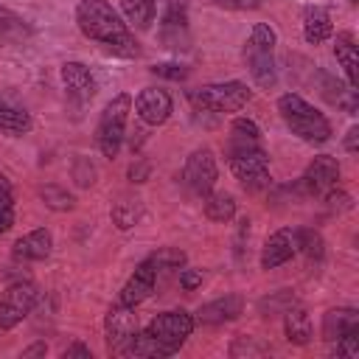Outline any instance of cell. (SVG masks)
I'll use <instances>...</instances> for the list:
<instances>
[{
	"label": "cell",
	"instance_id": "1",
	"mask_svg": "<svg viewBox=\"0 0 359 359\" xmlns=\"http://www.w3.org/2000/svg\"><path fill=\"white\" fill-rule=\"evenodd\" d=\"M76 25L90 42H95L98 48H104L112 56H121V59L140 56L135 31L107 0H79L76 3Z\"/></svg>",
	"mask_w": 359,
	"mask_h": 359
},
{
	"label": "cell",
	"instance_id": "2",
	"mask_svg": "<svg viewBox=\"0 0 359 359\" xmlns=\"http://www.w3.org/2000/svg\"><path fill=\"white\" fill-rule=\"evenodd\" d=\"M194 328H196V320L185 309L163 311L143 331H135L115 351V356H146V359L174 356L185 345V339L194 334Z\"/></svg>",
	"mask_w": 359,
	"mask_h": 359
},
{
	"label": "cell",
	"instance_id": "3",
	"mask_svg": "<svg viewBox=\"0 0 359 359\" xmlns=\"http://www.w3.org/2000/svg\"><path fill=\"white\" fill-rule=\"evenodd\" d=\"M278 112H280L283 123L289 126V132L297 135L303 143L320 146V143H328L331 140V121L314 104H309L303 95L283 93L278 98Z\"/></svg>",
	"mask_w": 359,
	"mask_h": 359
},
{
	"label": "cell",
	"instance_id": "4",
	"mask_svg": "<svg viewBox=\"0 0 359 359\" xmlns=\"http://www.w3.org/2000/svg\"><path fill=\"white\" fill-rule=\"evenodd\" d=\"M275 45H278V34L269 22H255L244 42V62L250 67V76L264 90L275 87V81H278Z\"/></svg>",
	"mask_w": 359,
	"mask_h": 359
},
{
	"label": "cell",
	"instance_id": "5",
	"mask_svg": "<svg viewBox=\"0 0 359 359\" xmlns=\"http://www.w3.org/2000/svg\"><path fill=\"white\" fill-rule=\"evenodd\" d=\"M250 98H252V90L244 81H216V84H205L188 93V101L194 104V109L213 112V115L238 112L247 107Z\"/></svg>",
	"mask_w": 359,
	"mask_h": 359
},
{
	"label": "cell",
	"instance_id": "6",
	"mask_svg": "<svg viewBox=\"0 0 359 359\" xmlns=\"http://www.w3.org/2000/svg\"><path fill=\"white\" fill-rule=\"evenodd\" d=\"M129 112H132V95L129 93H118L109 98V104L104 107L101 118H98V129H95V143L101 149L104 157H118L121 143L126 137V123H129Z\"/></svg>",
	"mask_w": 359,
	"mask_h": 359
},
{
	"label": "cell",
	"instance_id": "7",
	"mask_svg": "<svg viewBox=\"0 0 359 359\" xmlns=\"http://www.w3.org/2000/svg\"><path fill=\"white\" fill-rule=\"evenodd\" d=\"M227 163L238 185L250 194L269 188V157L264 146H247V149H227Z\"/></svg>",
	"mask_w": 359,
	"mask_h": 359
},
{
	"label": "cell",
	"instance_id": "8",
	"mask_svg": "<svg viewBox=\"0 0 359 359\" xmlns=\"http://www.w3.org/2000/svg\"><path fill=\"white\" fill-rule=\"evenodd\" d=\"M39 289L31 280H17L0 294V331H11L20 325L36 306Z\"/></svg>",
	"mask_w": 359,
	"mask_h": 359
},
{
	"label": "cell",
	"instance_id": "9",
	"mask_svg": "<svg viewBox=\"0 0 359 359\" xmlns=\"http://www.w3.org/2000/svg\"><path fill=\"white\" fill-rule=\"evenodd\" d=\"M182 180L185 185L196 194V196H205L213 191L216 180H219V163H216V154L213 149L202 146V149H194L185 160V168H182Z\"/></svg>",
	"mask_w": 359,
	"mask_h": 359
},
{
	"label": "cell",
	"instance_id": "10",
	"mask_svg": "<svg viewBox=\"0 0 359 359\" xmlns=\"http://www.w3.org/2000/svg\"><path fill=\"white\" fill-rule=\"evenodd\" d=\"M339 163H337V157H331V154H317L309 165H306V171H303V177H300V191L303 194H309V196H325L328 191H334L337 185H339Z\"/></svg>",
	"mask_w": 359,
	"mask_h": 359
},
{
	"label": "cell",
	"instance_id": "11",
	"mask_svg": "<svg viewBox=\"0 0 359 359\" xmlns=\"http://www.w3.org/2000/svg\"><path fill=\"white\" fill-rule=\"evenodd\" d=\"M157 272H160V269H157V264L151 261V255L143 258V261L135 266V272L126 278V283H123V289H121V294H118V303L137 309L143 300H149V297L154 294V286H157Z\"/></svg>",
	"mask_w": 359,
	"mask_h": 359
},
{
	"label": "cell",
	"instance_id": "12",
	"mask_svg": "<svg viewBox=\"0 0 359 359\" xmlns=\"http://www.w3.org/2000/svg\"><path fill=\"white\" fill-rule=\"evenodd\" d=\"M135 112L146 126H163L174 112V98L163 87H143L135 95Z\"/></svg>",
	"mask_w": 359,
	"mask_h": 359
},
{
	"label": "cell",
	"instance_id": "13",
	"mask_svg": "<svg viewBox=\"0 0 359 359\" xmlns=\"http://www.w3.org/2000/svg\"><path fill=\"white\" fill-rule=\"evenodd\" d=\"M137 331V314L132 306H123V303H112L107 317H104V334H107V348L109 353H115L132 334Z\"/></svg>",
	"mask_w": 359,
	"mask_h": 359
},
{
	"label": "cell",
	"instance_id": "14",
	"mask_svg": "<svg viewBox=\"0 0 359 359\" xmlns=\"http://www.w3.org/2000/svg\"><path fill=\"white\" fill-rule=\"evenodd\" d=\"M59 76H62L65 93H67L76 104H90V101L95 98L98 84H95V76L90 73V67H87L84 62H65L62 70H59Z\"/></svg>",
	"mask_w": 359,
	"mask_h": 359
},
{
	"label": "cell",
	"instance_id": "15",
	"mask_svg": "<svg viewBox=\"0 0 359 359\" xmlns=\"http://www.w3.org/2000/svg\"><path fill=\"white\" fill-rule=\"evenodd\" d=\"M163 39L168 48H185L188 39V0H165L163 11Z\"/></svg>",
	"mask_w": 359,
	"mask_h": 359
},
{
	"label": "cell",
	"instance_id": "16",
	"mask_svg": "<svg viewBox=\"0 0 359 359\" xmlns=\"http://www.w3.org/2000/svg\"><path fill=\"white\" fill-rule=\"evenodd\" d=\"M297 255V247H294V230L289 227H280L275 230L264 247H261V269H275L286 261H292Z\"/></svg>",
	"mask_w": 359,
	"mask_h": 359
},
{
	"label": "cell",
	"instance_id": "17",
	"mask_svg": "<svg viewBox=\"0 0 359 359\" xmlns=\"http://www.w3.org/2000/svg\"><path fill=\"white\" fill-rule=\"evenodd\" d=\"M244 311V300L241 294H224V297H216L210 303H205L199 311H196V323L202 325H222V323H233L238 320Z\"/></svg>",
	"mask_w": 359,
	"mask_h": 359
},
{
	"label": "cell",
	"instance_id": "18",
	"mask_svg": "<svg viewBox=\"0 0 359 359\" xmlns=\"http://www.w3.org/2000/svg\"><path fill=\"white\" fill-rule=\"evenodd\" d=\"M53 250V236L48 227H36L14 241V258L17 261H45Z\"/></svg>",
	"mask_w": 359,
	"mask_h": 359
},
{
	"label": "cell",
	"instance_id": "19",
	"mask_svg": "<svg viewBox=\"0 0 359 359\" xmlns=\"http://www.w3.org/2000/svg\"><path fill=\"white\" fill-rule=\"evenodd\" d=\"M334 56L348 79V84L356 90L359 87V45H356V36L351 31H339L337 39H334Z\"/></svg>",
	"mask_w": 359,
	"mask_h": 359
},
{
	"label": "cell",
	"instance_id": "20",
	"mask_svg": "<svg viewBox=\"0 0 359 359\" xmlns=\"http://www.w3.org/2000/svg\"><path fill=\"white\" fill-rule=\"evenodd\" d=\"M353 331H359V311L356 309L342 306V309H328L323 314V339L328 345L345 334H353Z\"/></svg>",
	"mask_w": 359,
	"mask_h": 359
},
{
	"label": "cell",
	"instance_id": "21",
	"mask_svg": "<svg viewBox=\"0 0 359 359\" xmlns=\"http://www.w3.org/2000/svg\"><path fill=\"white\" fill-rule=\"evenodd\" d=\"M283 334H286V339L292 345H300V348L311 342L314 328H311V317H309V311L303 306L294 303L292 309L283 311Z\"/></svg>",
	"mask_w": 359,
	"mask_h": 359
},
{
	"label": "cell",
	"instance_id": "22",
	"mask_svg": "<svg viewBox=\"0 0 359 359\" xmlns=\"http://www.w3.org/2000/svg\"><path fill=\"white\" fill-rule=\"evenodd\" d=\"M34 129V118L25 107H17L11 101H0V135L6 137H22Z\"/></svg>",
	"mask_w": 359,
	"mask_h": 359
},
{
	"label": "cell",
	"instance_id": "23",
	"mask_svg": "<svg viewBox=\"0 0 359 359\" xmlns=\"http://www.w3.org/2000/svg\"><path fill=\"white\" fill-rule=\"evenodd\" d=\"M334 25H331V14L323 6H309L303 11V39L309 45H320L325 39H331Z\"/></svg>",
	"mask_w": 359,
	"mask_h": 359
},
{
	"label": "cell",
	"instance_id": "24",
	"mask_svg": "<svg viewBox=\"0 0 359 359\" xmlns=\"http://www.w3.org/2000/svg\"><path fill=\"white\" fill-rule=\"evenodd\" d=\"M247 146H264L261 126L252 118H236L230 123V143H227V149H247Z\"/></svg>",
	"mask_w": 359,
	"mask_h": 359
},
{
	"label": "cell",
	"instance_id": "25",
	"mask_svg": "<svg viewBox=\"0 0 359 359\" xmlns=\"http://www.w3.org/2000/svg\"><path fill=\"white\" fill-rule=\"evenodd\" d=\"M202 205H205V216L210 222L224 224V222H230L236 216V196L227 194V191H210V194H205V202Z\"/></svg>",
	"mask_w": 359,
	"mask_h": 359
},
{
	"label": "cell",
	"instance_id": "26",
	"mask_svg": "<svg viewBox=\"0 0 359 359\" xmlns=\"http://www.w3.org/2000/svg\"><path fill=\"white\" fill-rule=\"evenodd\" d=\"M121 11H123V20L137 28V31H149L151 22H154V0H121Z\"/></svg>",
	"mask_w": 359,
	"mask_h": 359
},
{
	"label": "cell",
	"instance_id": "27",
	"mask_svg": "<svg viewBox=\"0 0 359 359\" xmlns=\"http://www.w3.org/2000/svg\"><path fill=\"white\" fill-rule=\"evenodd\" d=\"M140 213H143V208H140V202L132 199V196H121V199L112 202V208H109L112 224H115L118 230H132V227L140 222Z\"/></svg>",
	"mask_w": 359,
	"mask_h": 359
},
{
	"label": "cell",
	"instance_id": "28",
	"mask_svg": "<svg viewBox=\"0 0 359 359\" xmlns=\"http://www.w3.org/2000/svg\"><path fill=\"white\" fill-rule=\"evenodd\" d=\"M294 247H297V252H303L309 261H320V258L325 255V241H323V236H320L317 230H311V227H297V230H294Z\"/></svg>",
	"mask_w": 359,
	"mask_h": 359
},
{
	"label": "cell",
	"instance_id": "29",
	"mask_svg": "<svg viewBox=\"0 0 359 359\" xmlns=\"http://www.w3.org/2000/svg\"><path fill=\"white\" fill-rule=\"evenodd\" d=\"M39 199L45 202V208H50L56 213L73 210V205H76V196L67 188H62V185H42L39 188Z\"/></svg>",
	"mask_w": 359,
	"mask_h": 359
},
{
	"label": "cell",
	"instance_id": "30",
	"mask_svg": "<svg viewBox=\"0 0 359 359\" xmlns=\"http://www.w3.org/2000/svg\"><path fill=\"white\" fill-rule=\"evenodd\" d=\"M28 34V25L20 14H14L11 8H3L0 6V42H8V39H20Z\"/></svg>",
	"mask_w": 359,
	"mask_h": 359
},
{
	"label": "cell",
	"instance_id": "31",
	"mask_svg": "<svg viewBox=\"0 0 359 359\" xmlns=\"http://www.w3.org/2000/svg\"><path fill=\"white\" fill-rule=\"evenodd\" d=\"M14 224V191L6 174H0V236L8 233Z\"/></svg>",
	"mask_w": 359,
	"mask_h": 359
},
{
	"label": "cell",
	"instance_id": "32",
	"mask_svg": "<svg viewBox=\"0 0 359 359\" xmlns=\"http://www.w3.org/2000/svg\"><path fill=\"white\" fill-rule=\"evenodd\" d=\"M294 303H297V297H294L289 289H280V292L264 297V300L258 303V311H261L264 317H275V314H283L286 309H292Z\"/></svg>",
	"mask_w": 359,
	"mask_h": 359
},
{
	"label": "cell",
	"instance_id": "33",
	"mask_svg": "<svg viewBox=\"0 0 359 359\" xmlns=\"http://www.w3.org/2000/svg\"><path fill=\"white\" fill-rule=\"evenodd\" d=\"M272 348L258 342L255 337H236V342L230 345V356H264L269 353Z\"/></svg>",
	"mask_w": 359,
	"mask_h": 359
},
{
	"label": "cell",
	"instance_id": "34",
	"mask_svg": "<svg viewBox=\"0 0 359 359\" xmlns=\"http://www.w3.org/2000/svg\"><path fill=\"white\" fill-rule=\"evenodd\" d=\"M151 261L157 264V269H180L185 264V252L177 247H163V250L151 252Z\"/></svg>",
	"mask_w": 359,
	"mask_h": 359
},
{
	"label": "cell",
	"instance_id": "35",
	"mask_svg": "<svg viewBox=\"0 0 359 359\" xmlns=\"http://www.w3.org/2000/svg\"><path fill=\"white\" fill-rule=\"evenodd\" d=\"M331 353H334V356H345V359L359 356V331L334 339V342H331Z\"/></svg>",
	"mask_w": 359,
	"mask_h": 359
},
{
	"label": "cell",
	"instance_id": "36",
	"mask_svg": "<svg viewBox=\"0 0 359 359\" xmlns=\"http://www.w3.org/2000/svg\"><path fill=\"white\" fill-rule=\"evenodd\" d=\"M151 73L154 76H163V79H171V81H182L188 76V67L185 65H177V62H163V65H154Z\"/></svg>",
	"mask_w": 359,
	"mask_h": 359
},
{
	"label": "cell",
	"instance_id": "37",
	"mask_svg": "<svg viewBox=\"0 0 359 359\" xmlns=\"http://www.w3.org/2000/svg\"><path fill=\"white\" fill-rule=\"evenodd\" d=\"M73 177H76L79 185H93V182H95V168H93V163L84 160V157H79V160H76V168H73Z\"/></svg>",
	"mask_w": 359,
	"mask_h": 359
},
{
	"label": "cell",
	"instance_id": "38",
	"mask_svg": "<svg viewBox=\"0 0 359 359\" xmlns=\"http://www.w3.org/2000/svg\"><path fill=\"white\" fill-rule=\"evenodd\" d=\"M180 286L185 292H194L202 286V269H194V266H180Z\"/></svg>",
	"mask_w": 359,
	"mask_h": 359
},
{
	"label": "cell",
	"instance_id": "39",
	"mask_svg": "<svg viewBox=\"0 0 359 359\" xmlns=\"http://www.w3.org/2000/svg\"><path fill=\"white\" fill-rule=\"evenodd\" d=\"M210 3L224 11H252V8L264 6V0H210Z\"/></svg>",
	"mask_w": 359,
	"mask_h": 359
},
{
	"label": "cell",
	"instance_id": "40",
	"mask_svg": "<svg viewBox=\"0 0 359 359\" xmlns=\"http://www.w3.org/2000/svg\"><path fill=\"white\" fill-rule=\"evenodd\" d=\"M62 359H93V351H90V345H84V342H70V345L62 351Z\"/></svg>",
	"mask_w": 359,
	"mask_h": 359
},
{
	"label": "cell",
	"instance_id": "41",
	"mask_svg": "<svg viewBox=\"0 0 359 359\" xmlns=\"http://www.w3.org/2000/svg\"><path fill=\"white\" fill-rule=\"evenodd\" d=\"M149 171H151L149 163L140 160V157H135V163L129 165V180H132V182H146V180H149Z\"/></svg>",
	"mask_w": 359,
	"mask_h": 359
},
{
	"label": "cell",
	"instance_id": "42",
	"mask_svg": "<svg viewBox=\"0 0 359 359\" xmlns=\"http://www.w3.org/2000/svg\"><path fill=\"white\" fill-rule=\"evenodd\" d=\"M345 151H351V154L359 151V126H351L345 132Z\"/></svg>",
	"mask_w": 359,
	"mask_h": 359
},
{
	"label": "cell",
	"instance_id": "43",
	"mask_svg": "<svg viewBox=\"0 0 359 359\" xmlns=\"http://www.w3.org/2000/svg\"><path fill=\"white\" fill-rule=\"evenodd\" d=\"M45 353H48V345L45 342H34V345L22 348V359H28V356H45Z\"/></svg>",
	"mask_w": 359,
	"mask_h": 359
},
{
	"label": "cell",
	"instance_id": "44",
	"mask_svg": "<svg viewBox=\"0 0 359 359\" xmlns=\"http://www.w3.org/2000/svg\"><path fill=\"white\" fill-rule=\"evenodd\" d=\"M348 3H356V0H348Z\"/></svg>",
	"mask_w": 359,
	"mask_h": 359
}]
</instances>
